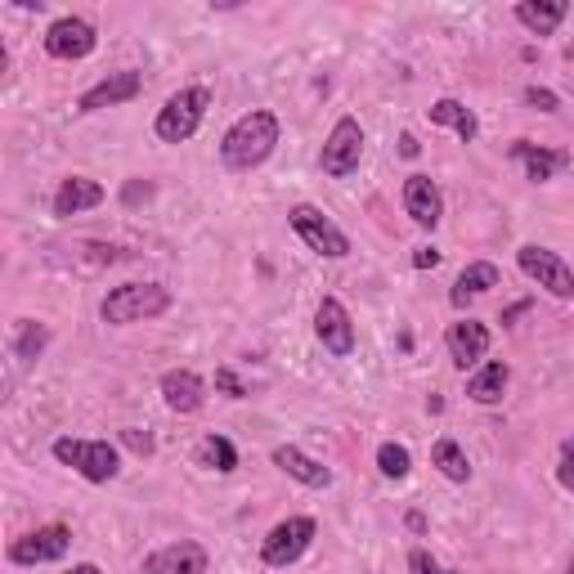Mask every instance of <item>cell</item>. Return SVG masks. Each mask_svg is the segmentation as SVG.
I'll return each instance as SVG.
<instances>
[{"instance_id": "obj_18", "label": "cell", "mask_w": 574, "mask_h": 574, "mask_svg": "<svg viewBox=\"0 0 574 574\" xmlns=\"http://www.w3.org/2000/svg\"><path fill=\"white\" fill-rule=\"evenodd\" d=\"M274 467H278L283 476H293L297 485H306V489H328V485H332V467H323L319 458H310V454L297 449V445H278V449H274Z\"/></svg>"}, {"instance_id": "obj_29", "label": "cell", "mask_w": 574, "mask_h": 574, "mask_svg": "<svg viewBox=\"0 0 574 574\" xmlns=\"http://www.w3.org/2000/svg\"><path fill=\"white\" fill-rule=\"evenodd\" d=\"M121 445H126L130 454H139V458H149V454L158 449L153 431H139V426H126V431H121Z\"/></svg>"}, {"instance_id": "obj_20", "label": "cell", "mask_w": 574, "mask_h": 574, "mask_svg": "<svg viewBox=\"0 0 574 574\" xmlns=\"http://www.w3.org/2000/svg\"><path fill=\"white\" fill-rule=\"evenodd\" d=\"M498 283H502V274H498V265H493V261H471V265L458 274V283H454L449 301H454V310H467V301H471V297H485L489 287H498Z\"/></svg>"}, {"instance_id": "obj_34", "label": "cell", "mask_w": 574, "mask_h": 574, "mask_svg": "<svg viewBox=\"0 0 574 574\" xmlns=\"http://www.w3.org/2000/svg\"><path fill=\"white\" fill-rule=\"evenodd\" d=\"M400 153H404V158H417V153H422L413 135H400Z\"/></svg>"}, {"instance_id": "obj_23", "label": "cell", "mask_w": 574, "mask_h": 574, "mask_svg": "<svg viewBox=\"0 0 574 574\" xmlns=\"http://www.w3.org/2000/svg\"><path fill=\"white\" fill-rule=\"evenodd\" d=\"M45 346H50V328L41 323V319H14V332H10V354L19 359L23 369H32L36 359L45 354Z\"/></svg>"}, {"instance_id": "obj_13", "label": "cell", "mask_w": 574, "mask_h": 574, "mask_svg": "<svg viewBox=\"0 0 574 574\" xmlns=\"http://www.w3.org/2000/svg\"><path fill=\"white\" fill-rule=\"evenodd\" d=\"M489 346H493V332L480 323V319H458V323H449V332H445V350H449V359H454V369H476L480 359L489 354Z\"/></svg>"}, {"instance_id": "obj_27", "label": "cell", "mask_w": 574, "mask_h": 574, "mask_svg": "<svg viewBox=\"0 0 574 574\" xmlns=\"http://www.w3.org/2000/svg\"><path fill=\"white\" fill-rule=\"evenodd\" d=\"M378 471H382L386 480H404V476L413 471V454H408L404 445L386 440V445H378Z\"/></svg>"}, {"instance_id": "obj_30", "label": "cell", "mask_w": 574, "mask_h": 574, "mask_svg": "<svg viewBox=\"0 0 574 574\" xmlns=\"http://www.w3.org/2000/svg\"><path fill=\"white\" fill-rule=\"evenodd\" d=\"M556 480L565 493H574V436L561 440V458H556Z\"/></svg>"}, {"instance_id": "obj_31", "label": "cell", "mask_w": 574, "mask_h": 574, "mask_svg": "<svg viewBox=\"0 0 574 574\" xmlns=\"http://www.w3.org/2000/svg\"><path fill=\"white\" fill-rule=\"evenodd\" d=\"M215 391H221L225 400H247V382L234 369H215Z\"/></svg>"}, {"instance_id": "obj_22", "label": "cell", "mask_w": 574, "mask_h": 574, "mask_svg": "<svg viewBox=\"0 0 574 574\" xmlns=\"http://www.w3.org/2000/svg\"><path fill=\"white\" fill-rule=\"evenodd\" d=\"M508 386H512V369L502 364V359H489V364H480V373H471L467 400H476V404H498L502 395H508Z\"/></svg>"}, {"instance_id": "obj_26", "label": "cell", "mask_w": 574, "mask_h": 574, "mask_svg": "<svg viewBox=\"0 0 574 574\" xmlns=\"http://www.w3.org/2000/svg\"><path fill=\"white\" fill-rule=\"evenodd\" d=\"M198 463L202 467H211V471H221V476H230V471H238V449H234V440L230 436H202V445H198Z\"/></svg>"}, {"instance_id": "obj_4", "label": "cell", "mask_w": 574, "mask_h": 574, "mask_svg": "<svg viewBox=\"0 0 574 574\" xmlns=\"http://www.w3.org/2000/svg\"><path fill=\"white\" fill-rule=\"evenodd\" d=\"M206 108H211V91H206V86H184V91H176V95L158 108L153 135H158L162 144H189V139L198 135V126L206 121Z\"/></svg>"}, {"instance_id": "obj_12", "label": "cell", "mask_w": 574, "mask_h": 574, "mask_svg": "<svg viewBox=\"0 0 574 574\" xmlns=\"http://www.w3.org/2000/svg\"><path fill=\"white\" fill-rule=\"evenodd\" d=\"M404 211H408V221L417 230H436L445 221V193H440V184L431 180V176H422V171H413L404 180Z\"/></svg>"}, {"instance_id": "obj_33", "label": "cell", "mask_w": 574, "mask_h": 574, "mask_svg": "<svg viewBox=\"0 0 574 574\" xmlns=\"http://www.w3.org/2000/svg\"><path fill=\"white\" fill-rule=\"evenodd\" d=\"M440 265V247H417L413 252V269H436Z\"/></svg>"}, {"instance_id": "obj_36", "label": "cell", "mask_w": 574, "mask_h": 574, "mask_svg": "<svg viewBox=\"0 0 574 574\" xmlns=\"http://www.w3.org/2000/svg\"><path fill=\"white\" fill-rule=\"evenodd\" d=\"M63 574H104L95 561H77V565H72V570H63Z\"/></svg>"}, {"instance_id": "obj_28", "label": "cell", "mask_w": 574, "mask_h": 574, "mask_svg": "<svg viewBox=\"0 0 574 574\" xmlns=\"http://www.w3.org/2000/svg\"><path fill=\"white\" fill-rule=\"evenodd\" d=\"M408 574H463V570H454V565L436 561L426 548H408Z\"/></svg>"}, {"instance_id": "obj_21", "label": "cell", "mask_w": 574, "mask_h": 574, "mask_svg": "<svg viewBox=\"0 0 574 574\" xmlns=\"http://www.w3.org/2000/svg\"><path fill=\"white\" fill-rule=\"evenodd\" d=\"M565 14H570L565 0H521L517 6V23L534 36H552L565 23Z\"/></svg>"}, {"instance_id": "obj_5", "label": "cell", "mask_w": 574, "mask_h": 574, "mask_svg": "<svg viewBox=\"0 0 574 574\" xmlns=\"http://www.w3.org/2000/svg\"><path fill=\"white\" fill-rule=\"evenodd\" d=\"M287 225H293V234H297L315 256H323V261H346V256H350L346 230L332 225L328 215H323L319 206H310V202H297L293 211H287Z\"/></svg>"}, {"instance_id": "obj_25", "label": "cell", "mask_w": 574, "mask_h": 574, "mask_svg": "<svg viewBox=\"0 0 574 574\" xmlns=\"http://www.w3.org/2000/svg\"><path fill=\"white\" fill-rule=\"evenodd\" d=\"M431 463H436V471L445 476V480H454V485H467L471 480V458H467V449L458 445V440H436L431 445Z\"/></svg>"}, {"instance_id": "obj_32", "label": "cell", "mask_w": 574, "mask_h": 574, "mask_svg": "<svg viewBox=\"0 0 574 574\" xmlns=\"http://www.w3.org/2000/svg\"><path fill=\"white\" fill-rule=\"evenodd\" d=\"M530 108H539V113H556L561 108V99H556V91H548V86H525V95H521Z\"/></svg>"}, {"instance_id": "obj_14", "label": "cell", "mask_w": 574, "mask_h": 574, "mask_svg": "<svg viewBox=\"0 0 574 574\" xmlns=\"http://www.w3.org/2000/svg\"><path fill=\"white\" fill-rule=\"evenodd\" d=\"M144 91V72L135 67H121V72H108L104 82H95L82 99H77V113H104V108H117V104H130L135 95Z\"/></svg>"}, {"instance_id": "obj_1", "label": "cell", "mask_w": 574, "mask_h": 574, "mask_svg": "<svg viewBox=\"0 0 574 574\" xmlns=\"http://www.w3.org/2000/svg\"><path fill=\"white\" fill-rule=\"evenodd\" d=\"M278 149V117L269 108L243 113L225 135H221V162L230 171H256L274 158Z\"/></svg>"}, {"instance_id": "obj_10", "label": "cell", "mask_w": 574, "mask_h": 574, "mask_svg": "<svg viewBox=\"0 0 574 574\" xmlns=\"http://www.w3.org/2000/svg\"><path fill=\"white\" fill-rule=\"evenodd\" d=\"M72 548V530L67 525H41L23 539L10 543V565H50V561H63Z\"/></svg>"}, {"instance_id": "obj_38", "label": "cell", "mask_w": 574, "mask_h": 574, "mask_svg": "<svg viewBox=\"0 0 574 574\" xmlns=\"http://www.w3.org/2000/svg\"><path fill=\"white\" fill-rule=\"evenodd\" d=\"M570 86H574V77H570Z\"/></svg>"}, {"instance_id": "obj_11", "label": "cell", "mask_w": 574, "mask_h": 574, "mask_svg": "<svg viewBox=\"0 0 574 574\" xmlns=\"http://www.w3.org/2000/svg\"><path fill=\"white\" fill-rule=\"evenodd\" d=\"M315 337H319V346H323L332 359L354 354V319H350V310H346L337 297H323V301H319V310H315Z\"/></svg>"}, {"instance_id": "obj_24", "label": "cell", "mask_w": 574, "mask_h": 574, "mask_svg": "<svg viewBox=\"0 0 574 574\" xmlns=\"http://www.w3.org/2000/svg\"><path fill=\"white\" fill-rule=\"evenodd\" d=\"M426 117H431V126L458 130L463 144H476V135H480V121H476V113H471L463 99H436V104L426 108Z\"/></svg>"}, {"instance_id": "obj_8", "label": "cell", "mask_w": 574, "mask_h": 574, "mask_svg": "<svg viewBox=\"0 0 574 574\" xmlns=\"http://www.w3.org/2000/svg\"><path fill=\"white\" fill-rule=\"evenodd\" d=\"M517 265H521V274L530 278V283H539L543 293H552V297H574V269L565 265V256L561 252H552V247H539V243H525L521 252H517Z\"/></svg>"}, {"instance_id": "obj_16", "label": "cell", "mask_w": 574, "mask_h": 574, "mask_svg": "<svg viewBox=\"0 0 574 574\" xmlns=\"http://www.w3.org/2000/svg\"><path fill=\"white\" fill-rule=\"evenodd\" d=\"M104 198H108V189H104L99 180H91V176H67V180L54 189L50 211L59 215V221H67V215H82V211L99 206Z\"/></svg>"}, {"instance_id": "obj_3", "label": "cell", "mask_w": 574, "mask_h": 574, "mask_svg": "<svg viewBox=\"0 0 574 574\" xmlns=\"http://www.w3.org/2000/svg\"><path fill=\"white\" fill-rule=\"evenodd\" d=\"M50 454H54L63 467L77 471L82 480H91V485H108V480L121 476V454H117V445H108V440L59 436V440L50 445Z\"/></svg>"}, {"instance_id": "obj_7", "label": "cell", "mask_w": 574, "mask_h": 574, "mask_svg": "<svg viewBox=\"0 0 574 574\" xmlns=\"http://www.w3.org/2000/svg\"><path fill=\"white\" fill-rule=\"evenodd\" d=\"M315 534H319L315 517H287V521H278V525L261 539V561H265L269 570H287V565H297V561L310 552Z\"/></svg>"}, {"instance_id": "obj_9", "label": "cell", "mask_w": 574, "mask_h": 574, "mask_svg": "<svg viewBox=\"0 0 574 574\" xmlns=\"http://www.w3.org/2000/svg\"><path fill=\"white\" fill-rule=\"evenodd\" d=\"M99 45V32L95 23L77 19V14H63L45 28V54L50 59H63V63H77V59H91Z\"/></svg>"}, {"instance_id": "obj_17", "label": "cell", "mask_w": 574, "mask_h": 574, "mask_svg": "<svg viewBox=\"0 0 574 574\" xmlns=\"http://www.w3.org/2000/svg\"><path fill=\"white\" fill-rule=\"evenodd\" d=\"M162 400H167L171 413L189 417L206 404V382L193 369H171V373H162Z\"/></svg>"}, {"instance_id": "obj_19", "label": "cell", "mask_w": 574, "mask_h": 574, "mask_svg": "<svg viewBox=\"0 0 574 574\" xmlns=\"http://www.w3.org/2000/svg\"><path fill=\"white\" fill-rule=\"evenodd\" d=\"M512 158L525 167V176H530L534 184H548V180H556V176L570 167V153H561V149H539V144H530V139H517V144H512Z\"/></svg>"}, {"instance_id": "obj_6", "label": "cell", "mask_w": 574, "mask_h": 574, "mask_svg": "<svg viewBox=\"0 0 574 574\" xmlns=\"http://www.w3.org/2000/svg\"><path fill=\"white\" fill-rule=\"evenodd\" d=\"M364 162V126H359L350 113L332 121L328 139H323V153H319V167L328 180H350Z\"/></svg>"}, {"instance_id": "obj_15", "label": "cell", "mask_w": 574, "mask_h": 574, "mask_svg": "<svg viewBox=\"0 0 574 574\" xmlns=\"http://www.w3.org/2000/svg\"><path fill=\"white\" fill-rule=\"evenodd\" d=\"M206 548L193 543V539H180V543H167L158 552L144 556L139 574H206Z\"/></svg>"}, {"instance_id": "obj_37", "label": "cell", "mask_w": 574, "mask_h": 574, "mask_svg": "<svg viewBox=\"0 0 574 574\" xmlns=\"http://www.w3.org/2000/svg\"><path fill=\"white\" fill-rule=\"evenodd\" d=\"M565 570H570V574H574V556H570V565H565Z\"/></svg>"}, {"instance_id": "obj_35", "label": "cell", "mask_w": 574, "mask_h": 574, "mask_svg": "<svg viewBox=\"0 0 574 574\" xmlns=\"http://www.w3.org/2000/svg\"><path fill=\"white\" fill-rule=\"evenodd\" d=\"M404 525H408L413 534H426V517H422V512H408V517H404Z\"/></svg>"}, {"instance_id": "obj_2", "label": "cell", "mask_w": 574, "mask_h": 574, "mask_svg": "<svg viewBox=\"0 0 574 574\" xmlns=\"http://www.w3.org/2000/svg\"><path fill=\"white\" fill-rule=\"evenodd\" d=\"M167 310H171V293L162 283H121L99 301V319L108 328H130L144 319H158Z\"/></svg>"}]
</instances>
